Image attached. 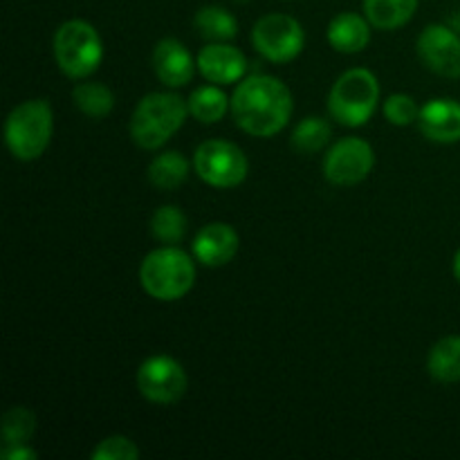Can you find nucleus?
<instances>
[{
	"label": "nucleus",
	"instance_id": "1",
	"mask_svg": "<svg viewBox=\"0 0 460 460\" xmlns=\"http://www.w3.org/2000/svg\"><path fill=\"white\" fill-rule=\"evenodd\" d=\"M236 124L254 137H272L286 128L292 115V94L281 79L252 75L236 85L232 97Z\"/></svg>",
	"mask_w": 460,
	"mask_h": 460
},
{
	"label": "nucleus",
	"instance_id": "2",
	"mask_svg": "<svg viewBox=\"0 0 460 460\" xmlns=\"http://www.w3.org/2000/svg\"><path fill=\"white\" fill-rule=\"evenodd\" d=\"M189 102L173 93H151L139 99L130 117V137L144 151L164 146L187 121Z\"/></svg>",
	"mask_w": 460,
	"mask_h": 460
},
{
	"label": "nucleus",
	"instance_id": "3",
	"mask_svg": "<svg viewBox=\"0 0 460 460\" xmlns=\"http://www.w3.org/2000/svg\"><path fill=\"white\" fill-rule=\"evenodd\" d=\"M52 126V106L45 99H27L9 112L4 121V142L16 160H39L49 146Z\"/></svg>",
	"mask_w": 460,
	"mask_h": 460
},
{
	"label": "nucleus",
	"instance_id": "4",
	"mask_svg": "<svg viewBox=\"0 0 460 460\" xmlns=\"http://www.w3.org/2000/svg\"><path fill=\"white\" fill-rule=\"evenodd\" d=\"M196 281V265L178 247H160L142 261L139 283L157 301H178Z\"/></svg>",
	"mask_w": 460,
	"mask_h": 460
},
{
	"label": "nucleus",
	"instance_id": "5",
	"mask_svg": "<svg viewBox=\"0 0 460 460\" xmlns=\"http://www.w3.org/2000/svg\"><path fill=\"white\" fill-rule=\"evenodd\" d=\"M377 102H380V84L376 75L367 67H353L344 72L335 81L328 97V111L332 119L349 128L364 126L376 112Z\"/></svg>",
	"mask_w": 460,
	"mask_h": 460
},
{
	"label": "nucleus",
	"instance_id": "6",
	"mask_svg": "<svg viewBox=\"0 0 460 460\" xmlns=\"http://www.w3.org/2000/svg\"><path fill=\"white\" fill-rule=\"evenodd\" d=\"M54 58L63 75L70 79H85L99 67L103 58L102 39L90 22L66 21L54 34Z\"/></svg>",
	"mask_w": 460,
	"mask_h": 460
},
{
	"label": "nucleus",
	"instance_id": "7",
	"mask_svg": "<svg viewBox=\"0 0 460 460\" xmlns=\"http://www.w3.org/2000/svg\"><path fill=\"white\" fill-rule=\"evenodd\" d=\"M193 166L200 180L216 189H234L247 178L250 162L241 146L227 139H207L196 148Z\"/></svg>",
	"mask_w": 460,
	"mask_h": 460
},
{
	"label": "nucleus",
	"instance_id": "8",
	"mask_svg": "<svg viewBox=\"0 0 460 460\" xmlns=\"http://www.w3.org/2000/svg\"><path fill=\"white\" fill-rule=\"evenodd\" d=\"M252 43L268 61L288 63L301 54L305 34L296 18L288 13H270L254 25Z\"/></svg>",
	"mask_w": 460,
	"mask_h": 460
},
{
	"label": "nucleus",
	"instance_id": "9",
	"mask_svg": "<svg viewBox=\"0 0 460 460\" xmlns=\"http://www.w3.org/2000/svg\"><path fill=\"white\" fill-rule=\"evenodd\" d=\"M187 373L169 355H153L144 359L137 371V389L148 402L175 404L187 394Z\"/></svg>",
	"mask_w": 460,
	"mask_h": 460
},
{
	"label": "nucleus",
	"instance_id": "10",
	"mask_svg": "<svg viewBox=\"0 0 460 460\" xmlns=\"http://www.w3.org/2000/svg\"><path fill=\"white\" fill-rule=\"evenodd\" d=\"M373 164L376 153L371 144L359 137H344L328 151L323 160V175L337 187H353L368 178Z\"/></svg>",
	"mask_w": 460,
	"mask_h": 460
},
{
	"label": "nucleus",
	"instance_id": "11",
	"mask_svg": "<svg viewBox=\"0 0 460 460\" xmlns=\"http://www.w3.org/2000/svg\"><path fill=\"white\" fill-rule=\"evenodd\" d=\"M418 54L431 72L460 79V36L445 25H429L418 36Z\"/></svg>",
	"mask_w": 460,
	"mask_h": 460
},
{
	"label": "nucleus",
	"instance_id": "12",
	"mask_svg": "<svg viewBox=\"0 0 460 460\" xmlns=\"http://www.w3.org/2000/svg\"><path fill=\"white\" fill-rule=\"evenodd\" d=\"M198 70L211 84H236L247 75V58L227 43H211L198 54Z\"/></svg>",
	"mask_w": 460,
	"mask_h": 460
},
{
	"label": "nucleus",
	"instance_id": "13",
	"mask_svg": "<svg viewBox=\"0 0 460 460\" xmlns=\"http://www.w3.org/2000/svg\"><path fill=\"white\" fill-rule=\"evenodd\" d=\"M153 70L169 88H182L196 75V61L180 40L162 39L153 49Z\"/></svg>",
	"mask_w": 460,
	"mask_h": 460
},
{
	"label": "nucleus",
	"instance_id": "14",
	"mask_svg": "<svg viewBox=\"0 0 460 460\" xmlns=\"http://www.w3.org/2000/svg\"><path fill=\"white\" fill-rule=\"evenodd\" d=\"M238 252V234L227 223H209L198 232L193 254L207 268L227 265Z\"/></svg>",
	"mask_w": 460,
	"mask_h": 460
},
{
	"label": "nucleus",
	"instance_id": "15",
	"mask_svg": "<svg viewBox=\"0 0 460 460\" xmlns=\"http://www.w3.org/2000/svg\"><path fill=\"white\" fill-rule=\"evenodd\" d=\"M422 135L431 142L454 144L460 139V103L456 99H431L418 117Z\"/></svg>",
	"mask_w": 460,
	"mask_h": 460
},
{
	"label": "nucleus",
	"instance_id": "16",
	"mask_svg": "<svg viewBox=\"0 0 460 460\" xmlns=\"http://www.w3.org/2000/svg\"><path fill=\"white\" fill-rule=\"evenodd\" d=\"M328 40L337 52L358 54L371 40V27L359 13L341 12L328 25Z\"/></svg>",
	"mask_w": 460,
	"mask_h": 460
},
{
	"label": "nucleus",
	"instance_id": "17",
	"mask_svg": "<svg viewBox=\"0 0 460 460\" xmlns=\"http://www.w3.org/2000/svg\"><path fill=\"white\" fill-rule=\"evenodd\" d=\"M418 9V0H364L368 22L377 30H398L407 25Z\"/></svg>",
	"mask_w": 460,
	"mask_h": 460
},
{
	"label": "nucleus",
	"instance_id": "18",
	"mask_svg": "<svg viewBox=\"0 0 460 460\" xmlns=\"http://www.w3.org/2000/svg\"><path fill=\"white\" fill-rule=\"evenodd\" d=\"M427 371L434 380L452 385L460 380V337L449 335L436 341L427 358Z\"/></svg>",
	"mask_w": 460,
	"mask_h": 460
},
{
	"label": "nucleus",
	"instance_id": "19",
	"mask_svg": "<svg viewBox=\"0 0 460 460\" xmlns=\"http://www.w3.org/2000/svg\"><path fill=\"white\" fill-rule=\"evenodd\" d=\"M189 178V162L184 160L182 153L178 151H166L157 155L155 160L148 166V180L155 189L162 191H171L178 189L180 184L187 182Z\"/></svg>",
	"mask_w": 460,
	"mask_h": 460
},
{
	"label": "nucleus",
	"instance_id": "20",
	"mask_svg": "<svg viewBox=\"0 0 460 460\" xmlns=\"http://www.w3.org/2000/svg\"><path fill=\"white\" fill-rule=\"evenodd\" d=\"M229 103L232 102L223 90H218L216 85H202V88L193 90L189 97V115H193L202 124H216L227 115Z\"/></svg>",
	"mask_w": 460,
	"mask_h": 460
},
{
	"label": "nucleus",
	"instance_id": "21",
	"mask_svg": "<svg viewBox=\"0 0 460 460\" xmlns=\"http://www.w3.org/2000/svg\"><path fill=\"white\" fill-rule=\"evenodd\" d=\"M72 99H75L76 108L84 115L93 117V119H103L115 108V94H112V90L108 85L97 84V81L75 85Z\"/></svg>",
	"mask_w": 460,
	"mask_h": 460
},
{
	"label": "nucleus",
	"instance_id": "22",
	"mask_svg": "<svg viewBox=\"0 0 460 460\" xmlns=\"http://www.w3.org/2000/svg\"><path fill=\"white\" fill-rule=\"evenodd\" d=\"M198 34L209 40H229L238 34V22L225 7H202L193 18Z\"/></svg>",
	"mask_w": 460,
	"mask_h": 460
},
{
	"label": "nucleus",
	"instance_id": "23",
	"mask_svg": "<svg viewBox=\"0 0 460 460\" xmlns=\"http://www.w3.org/2000/svg\"><path fill=\"white\" fill-rule=\"evenodd\" d=\"M331 124L326 119H322V117H305L292 130L290 142L299 153H317L331 142Z\"/></svg>",
	"mask_w": 460,
	"mask_h": 460
},
{
	"label": "nucleus",
	"instance_id": "24",
	"mask_svg": "<svg viewBox=\"0 0 460 460\" xmlns=\"http://www.w3.org/2000/svg\"><path fill=\"white\" fill-rule=\"evenodd\" d=\"M187 216H184L182 209H178L173 205L160 207L151 218L153 236L160 243H166V245H175V243L182 241L184 234H187Z\"/></svg>",
	"mask_w": 460,
	"mask_h": 460
},
{
	"label": "nucleus",
	"instance_id": "25",
	"mask_svg": "<svg viewBox=\"0 0 460 460\" xmlns=\"http://www.w3.org/2000/svg\"><path fill=\"white\" fill-rule=\"evenodd\" d=\"M36 431V416L27 407H12L3 416L4 445H27Z\"/></svg>",
	"mask_w": 460,
	"mask_h": 460
},
{
	"label": "nucleus",
	"instance_id": "26",
	"mask_svg": "<svg viewBox=\"0 0 460 460\" xmlns=\"http://www.w3.org/2000/svg\"><path fill=\"white\" fill-rule=\"evenodd\" d=\"M139 458L137 445L126 436H111L103 438L93 452V460H135Z\"/></svg>",
	"mask_w": 460,
	"mask_h": 460
},
{
	"label": "nucleus",
	"instance_id": "27",
	"mask_svg": "<svg viewBox=\"0 0 460 460\" xmlns=\"http://www.w3.org/2000/svg\"><path fill=\"white\" fill-rule=\"evenodd\" d=\"M385 117L395 126H409L418 121L420 111L409 94H391L385 102Z\"/></svg>",
	"mask_w": 460,
	"mask_h": 460
},
{
	"label": "nucleus",
	"instance_id": "28",
	"mask_svg": "<svg viewBox=\"0 0 460 460\" xmlns=\"http://www.w3.org/2000/svg\"><path fill=\"white\" fill-rule=\"evenodd\" d=\"M3 460H34L39 458V454L34 449L25 447V445H4V449L0 452Z\"/></svg>",
	"mask_w": 460,
	"mask_h": 460
},
{
	"label": "nucleus",
	"instance_id": "29",
	"mask_svg": "<svg viewBox=\"0 0 460 460\" xmlns=\"http://www.w3.org/2000/svg\"><path fill=\"white\" fill-rule=\"evenodd\" d=\"M454 274H456V279L460 281V250L456 252V259H454Z\"/></svg>",
	"mask_w": 460,
	"mask_h": 460
}]
</instances>
